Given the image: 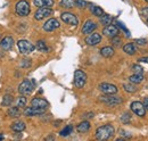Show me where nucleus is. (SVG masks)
Here are the masks:
<instances>
[{"instance_id": "f257e3e1", "label": "nucleus", "mask_w": 148, "mask_h": 141, "mask_svg": "<svg viewBox=\"0 0 148 141\" xmlns=\"http://www.w3.org/2000/svg\"><path fill=\"white\" fill-rule=\"evenodd\" d=\"M115 133V129L114 126L111 124H106V125H103V126H99L97 130H96V139L97 140H107L112 138Z\"/></svg>"}, {"instance_id": "f03ea898", "label": "nucleus", "mask_w": 148, "mask_h": 141, "mask_svg": "<svg viewBox=\"0 0 148 141\" xmlns=\"http://www.w3.org/2000/svg\"><path fill=\"white\" fill-rule=\"evenodd\" d=\"M99 101L105 104V105L110 106V107H114V106L121 105L123 100H122V98L113 96V94H104L99 98Z\"/></svg>"}, {"instance_id": "7ed1b4c3", "label": "nucleus", "mask_w": 148, "mask_h": 141, "mask_svg": "<svg viewBox=\"0 0 148 141\" xmlns=\"http://www.w3.org/2000/svg\"><path fill=\"white\" fill-rule=\"evenodd\" d=\"M15 12H16V14L18 16H21V17L27 16L30 14V12H31V8H30L29 2L26 0H21V1H18L16 3V6H15Z\"/></svg>"}, {"instance_id": "20e7f679", "label": "nucleus", "mask_w": 148, "mask_h": 141, "mask_svg": "<svg viewBox=\"0 0 148 141\" xmlns=\"http://www.w3.org/2000/svg\"><path fill=\"white\" fill-rule=\"evenodd\" d=\"M34 86H36V82L33 80H24L18 86V92L23 96L30 94L33 91Z\"/></svg>"}, {"instance_id": "39448f33", "label": "nucleus", "mask_w": 148, "mask_h": 141, "mask_svg": "<svg viewBox=\"0 0 148 141\" xmlns=\"http://www.w3.org/2000/svg\"><path fill=\"white\" fill-rule=\"evenodd\" d=\"M87 82V74L81 70L74 72V86L77 89H82Z\"/></svg>"}, {"instance_id": "423d86ee", "label": "nucleus", "mask_w": 148, "mask_h": 141, "mask_svg": "<svg viewBox=\"0 0 148 141\" xmlns=\"http://www.w3.org/2000/svg\"><path fill=\"white\" fill-rule=\"evenodd\" d=\"M17 47H18L19 53H23V55H29V53H33L36 49L34 44H32L27 40H19L17 42Z\"/></svg>"}, {"instance_id": "0eeeda50", "label": "nucleus", "mask_w": 148, "mask_h": 141, "mask_svg": "<svg viewBox=\"0 0 148 141\" xmlns=\"http://www.w3.org/2000/svg\"><path fill=\"white\" fill-rule=\"evenodd\" d=\"M130 108H131L132 113H134L139 117H144L146 115V108H145L144 104L140 103V101H133V103H131Z\"/></svg>"}, {"instance_id": "6e6552de", "label": "nucleus", "mask_w": 148, "mask_h": 141, "mask_svg": "<svg viewBox=\"0 0 148 141\" xmlns=\"http://www.w3.org/2000/svg\"><path fill=\"white\" fill-rule=\"evenodd\" d=\"M53 13H54L53 9L49 8V7H39L38 10L34 13V18L37 21H41L43 18H47L49 17V16H51Z\"/></svg>"}, {"instance_id": "1a4fd4ad", "label": "nucleus", "mask_w": 148, "mask_h": 141, "mask_svg": "<svg viewBox=\"0 0 148 141\" xmlns=\"http://www.w3.org/2000/svg\"><path fill=\"white\" fill-rule=\"evenodd\" d=\"M60 18L64 23L69 24V25H73V26H76L79 24V19L77 17L74 15L73 13H70V12H64L62 13L60 15Z\"/></svg>"}, {"instance_id": "9d476101", "label": "nucleus", "mask_w": 148, "mask_h": 141, "mask_svg": "<svg viewBox=\"0 0 148 141\" xmlns=\"http://www.w3.org/2000/svg\"><path fill=\"white\" fill-rule=\"evenodd\" d=\"M98 88L104 94H115V93H117V87L112 84V83H106V82L100 83Z\"/></svg>"}, {"instance_id": "9b49d317", "label": "nucleus", "mask_w": 148, "mask_h": 141, "mask_svg": "<svg viewBox=\"0 0 148 141\" xmlns=\"http://www.w3.org/2000/svg\"><path fill=\"white\" fill-rule=\"evenodd\" d=\"M14 46V39L12 36H5L0 41V50L1 51H9Z\"/></svg>"}, {"instance_id": "f8f14e48", "label": "nucleus", "mask_w": 148, "mask_h": 141, "mask_svg": "<svg viewBox=\"0 0 148 141\" xmlns=\"http://www.w3.org/2000/svg\"><path fill=\"white\" fill-rule=\"evenodd\" d=\"M59 22H58V19H56V18H49L45 24H43V30L46 31V32H53V31H55L56 29H58L59 27Z\"/></svg>"}, {"instance_id": "ddd939ff", "label": "nucleus", "mask_w": 148, "mask_h": 141, "mask_svg": "<svg viewBox=\"0 0 148 141\" xmlns=\"http://www.w3.org/2000/svg\"><path fill=\"white\" fill-rule=\"evenodd\" d=\"M120 33V30L116 25H113V24H110V25H106L103 30V34L107 38H113V36H116Z\"/></svg>"}, {"instance_id": "4468645a", "label": "nucleus", "mask_w": 148, "mask_h": 141, "mask_svg": "<svg viewBox=\"0 0 148 141\" xmlns=\"http://www.w3.org/2000/svg\"><path fill=\"white\" fill-rule=\"evenodd\" d=\"M96 29H97V23H95L91 19H88L83 24L81 32H82V34H90V33H92Z\"/></svg>"}, {"instance_id": "2eb2a0df", "label": "nucleus", "mask_w": 148, "mask_h": 141, "mask_svg": "<svg viewBox=\"0 0 148 141\" xmlns=\"http://www.w3.org/2000/svg\"><path fill=\"white\" fill-rule=\"evenodd\" d=\"M84 42L88 46H97V44H99L101 42V35L99 34V33H96V32L95 33H90L89 36L86 38Z\"/></svg>"}, {"instance_id": "dca6fc26", "label": "nucleus", "mask_w": 148, "mask_h": 141, "mask_svg": "<svg viewBox=\"0 0 148 141\" xmlns=\"http://www.w3.org/2000/svg\"><path fill=\"white\" fill-rule=\"evenodd\" d=\"M31 106L36 108H40V109H47L49 107V103L43 98H34L31 101Z\"/></svg>"}, {"instance_id": "f3484780", "label": "nucleus", "mask_w": 148, "mask_h": 141, "mask_svg": "<svg viewBox=\"0 0 148 141\" xmlns=\"http://www.w3.org/2000/svg\"><path fill=\"white\" fill-rule=\"evenodd\" d=\"M45 110L46 109H40V108H36V107L30 106V107H27V108L24 109V115L25 116H29V117L30 116H38V115L43 114Z\"/></svg>"}, {"instance_id": "a211bd4d", "label": "nucleus", "mask_w": 148, "mask_h": 141, "mask_svg": "<svg viewBox=\"0 0 148 141\" xmlns=\"http://www.w3.org/2000/svg\"><path fill=\"white\" fill-rule=\"evenodd\" d=\"M34 6L39 7H49L51 8L54 6V0H33Z\"/></svg>"}, {"instance_id": "6ab92c4d", "label": "nucleus", "mask_w": 148, "mask_h": 141, "mask_svg": "<svg viewBox=\"0 0 148 141\" xmlns=\"http://www.w3.org/2000/svg\"><path fill=\"white\" fill-rule=\"evenodd\" d=\"M123 51L127 53V55H129V56L134 55V53H137V47H136V43H132V42L127 43L125 46H123Z\"/></svg>"}, {"instance_id": "aec40b11", "label": "nucleus", "mask_w": 148, "mask_h": 141, "mask_svg": "<svg viewBox=\"0 0 148 141\" xmlns=\"http://www.w3.org/2000/svg\"><path fill=\"white\" fill-rule=\"evenodd\" d=\"M90 126L91 125L89 123V121H83V122H81L76 126V131L79 133H86V132H88L90 130Z\"/></svg>"}, {"instance_id": "412c9836", "label": "nucleus", "mask_w": 148, "mask_h": 141, "mask_svg": "<svg viewBox=\"0 0 148 141\" xmlns=\"http://www.w3.org/2000/svg\"><path fill=\"white\" fill-rule=\"evenodd\" d=\"M100 55L105 58H111L114 55V48L113 47H103L100 49Z\"/></svg>"}, {"instance_id": "4be33fe9", "label": "nucleus", "mask_w": 148, "mask_h": 141, "mask_svg": "<svg viewBox=\"0 0 148 141\" xmlns=\"http://www.w3.org/2000/svg\"><path fill=\"white\" fill-rule=\"evenodd\" d=\"M129 80H130V82L133 83V84H139V83H141L143 80H144V74H137V73H134L133 75L130 76Z\"/></svg>"}, {"instance_id": "5701e85b", "label": "nucleus", "mask_w": 148, "mask_h": 141, "mask_svg": "<svg viewBox=\"0 0 148 141\" xmlns=\"http://www.w3.org/2000/svg\"><path fill=\"white\" fill-rule=\"evenodd\" d=\"M10 127L14 132H22V131L25 130V123L22 122V121H18V122H15V123L12 124Z\"/></svg>"}, {"instance_id": "b1692460", "label": "nucleus", "mask_w": 148, "mask_h": 141, "mask_svg": "<svg viewBox=\"0 0 148 141\" xmlns=\"http://www.w3.org/2000/svg\"><path fill=\"white\" fill-rule=\"evenodd\" d=\"M90 12H91L92 15L97 16V17H100V16H103V15L105 14L104 10H103L99 6H95V5H91V6H90Z\"/></svg>"}, {"instance_id": "393cba45", "label": "nucleus", "mask_w": 148, "mask_h": 141, "mask_svg": "<svg viewBox=\"0 0 148 141\" xmlns=\"http://www.w3.org/2000/svg\"><path fill=\"white\" fill-rule=\"evenodd\" d=\"M7 113L10 117H14V118H17L21 116V110H19V107H17V106L16 107H10Z\"/></svg>"}, {"instance_id": "a878e982", "label": "nucleus", "mask_w": 148, "mask_h": 141, "mask_svg": "<svg viewBox=\"0 0 148 141\" xmlns=\"http://www.w3.org/2000/svg\"><path fill=\"white\" fill-rule=\"evenodd\" d=\"M113 21V17L111 15H107V14H104L103 16H100V24H103L104 26L106 25H110Z\"/></svg>"}, {"instance_id": "bb28decb", "label": "nucleus", "mask_w": 148, "mask_h": 141, "mask_svg": "<svg viewBox=\"0 0 148 141\" xmlns=\"http://www.w3.org/2000/svg\"><path fill=\"white\" fill-rule=\"evenodd\" d=\"M72 131H73V126H72V125H67V126H65V127L59 132V136H60V137H67V136H70V134L72 133Z\"/></svg>"}, {"instance_id": "cd10ccee", "label": "nucleus", "mask_w": 148, "mask_h": 141, "mask_svg": "<svg viewBox=\"0 0 148 141\" xmlns=\"http://www.w3.org/2000/svg\"><path fill=\"white\" fill-rule=\"evenodd\" d=\"M36 48H37L38 50L42 51V53H47V51H48V48H47L46 42H45L43 40H39V41H38L37 44H36Z\"/></svg>"}, {"instance_id": "c85d7f7f", "label": "nucleus", "mask_w": 148, "mask_h": 141, "mask_svg": "<svg viewBox=\"0 0 148 141\" xmlns=\"http://www.w3.org/2000/svg\"><path fill=\"white\" fill-rule=\"evenodd\" d=\"M76 0H60V6L63 8H72L75 6Z\"/></svg>"}, {"instance_id": "c756f323", "label": "nucleus", "mask_w": 148, "mask_h": 141, "mask_svg": "<svg viewBox=\"0 0 148 141\" xmlns=\"http://www.w3.org/2000/svg\"><path fill=\"white\" fill-rule=\"evenodd\" d=\"M123 89H124V91L130 92V93H133V92H136V91H137V88L134 87V84H133V83H127V84H123Z\"/></svg>"}, {"instance_id": "7c9ffc66", "label": "nucleus", "mask_w": 148, "mask_h": 141, "mask_svg": "<svg viewBox=\"0 0 148 141\" xmlns=\"http://www.w3.org/2000/svg\"><path fill=\"white\" fill-rule=\"evenodd\" d=\"M13 100H14V98H13L12 96L6 94V96L3 97V99H2V106H10L13 104Z\"/></svg>"}, {"instance_id": "2f4dec72", "label": "nucleus", "mask_w": 148, "mask_h": 141, "mask_svg": "<svg viewBox=\"0 0 148 141\" xmlns=\"http://www.w3.org/2000/svg\"><path fill=\"white\" fill-rule=\"evenodd\" d=\"M16 106L19 107V108H23V107L26 106V98L23 94H21V97H18V99L16 101Z\"/></svg>"}, {"instance_id": "473e14b6", "label": "nucleus", "mask_w": 148, "mask_h": 141, "mask_svg": "<svg viewBox=\"0 0 148 141\" xmlns=\"http://www.w3.org/2000/svg\"><path fill=\"white\" fill-rule=\"evenodd\" d=\"M121 122L123 124H129L130 122H131V115H130L129 113L122 114V116H121Z\"/></svg>"}, {"instance_id": "72a5a7b5", "label": "nucleus", "mask_w": 148, "mask_h": 141, "mask_svg": "<svg viewBox=\"0 0 148 141\" xmlns=\"http://www.w3.org/2000/svg\"><path fill=\"white\" fill-rule=\"evenodd\" d=\"M111 42L113 46H115V47H120L121 46V42H122V39L120 38V36H113V38H111Z\"/></svg>"}, {"instance_id": "f704fd0d", "label": "nucleus", "mask_w": 148, "mask_h": 141, "mask_svg": "<svg viewBox=\"0 0 148 141\" xmlns=\"http://www.w3.org/2000/svg\"><path fill=\"white\" fill-rule=\"evenodd\" d=\"M75 6L77 8H80V9H83V8H86L88 6V2L86 0H76L75 1Z\"/></svg>"}, {"instance_id": "c9c22d12", "label": "nucleus", "mask_w": 148, "mask_h": 141, "mask_svg": "<svg viewBox=\"0 0 148 141\" xmlns=\"http://www.w3.org/2000/svg\"><path fill=\"white\" fill-rule=\"evenodd\" d=\"M132 70L134 72V73H137V74H144V68L140 66V65H138V64H136V65H132Z\"/></svg>"}, {"instance_id": "e433bc0d", "label": "nucleus", "mask_w": 148, "mask_h": 141, "mask_svg": "<svg viewBox=\"0 0 148 141\" xmlns=\"http://www.w3.org/2000/svg\"><path fill=\"white\" fill-rule=\"evenodd\" d=\"M146 39H136L134 40V43L138 44V46H145L146 44Z\"/></svg>"}, {"instance_id": "4c0bfd02", "label": "nucleus", "mask_w": 148, "mask_h": 141, "mask_svg": "<svg viewBox=\"0 0 148 141\" xmlns=\"http://www.w3.org/2000/svg\"><path fill=\"white\" fill-rule=\"evenodd\" d=\"M116 24H117V26H120V27H121V29H122V30H124V31H125V32H127V35H128V36H130V34H129V31H128V30H127V27H125V26H124V25H123V24H122V23H121V22H117V23H116Z\"/></svg>"}, {"instance_id": "58836bf2", "label": "nucleus", "mask_w": 148, "mask_h": 141, "mask_svg": "<svg viewBox=\"0 0 148 141\" xmlns=\"http://www.w3.org/2000/svg\"><path fill=\"white\" fill-rule=\"evenodd\" d=\"M30 62H29V59H24V62L23 63H21V66L22 67H26V66H30Z\"/></svg>"}, {"instance_id": "ea45409f", "label": "nucleus", "mask_w": 148, "mask_h": 141, "mask_svg": "<svg viewBox=\"0 0 148 141\" xmlns=\"http://www.w3.org/2000/svg\"><path fill=\"white\" fill-rule=\"evenodd\" d=\"M143 104H144V106H145L146 110L148 112V97H146V98L144 99V103H143Z\"/></svg>"}, {"instance_id": "a19ab883", "label": "nucleus", "mask_w": 148, "mask_h": 141, "mask_svg": "<svg viewBox=\"0 0 148 141\" xmlns=\"http://www.w3.org/2000/svg\"><path fill=\"white\" fill-rule=\"evenodd\" d=\"M139 62H141V63H147L148 64V57H143V58H140Z\"/></svg>"}, {"instance_id": "79ce46f5", "label": "nucleus", "mask_w": 148, "mask_h": 141, "mask_svg": "<svg viewBox=\"0 0 148 141\" xmlns=\"http://www.w3.org/2000/svg\"><path fill=\"white\" fill-rule=\"evenodd\" d=\"M141 13H143V15H144V16H148V7H147V8H145V9H144Z\"/></svg>"}, {"instance_id": "37998d69", "label": "nucleus", "mask_w": 148, "mask_h": 141, "mask_svg": "<svg viewBox=\"0 0 148 141\" xmlns=\"http://www.w3.org/2000/svg\"><path fill=\"white\" fill-rule=\"evenodd\" d=\"M84 118L86 117H93V113H89V114H84V116H83Z\"/></svg>"}, {"instance_id": "c03bdc74", "label": "nucleus", "mask_w": 148, "mask_h": 141, "mask_svg": "<svg viewBox=\"0 0 148 141\" xmlns=\"http://www.w3.org/2000/svg\"><path fill=\"white\" fill-rule=\"evenodd\" d=\"M0 140H3V136L2 134H0Z\"/></svg>"}, {"instance_id": "a18cd8bd", "label": "nucleus", "mask_w": 148, "mask_h": 141, "mask_svg": "<svg viewBox=\"0 0 148 141\" xmlns=\"http://www.w3.org/2000/svg\"><path fill=\"white\" fill-rule=\"evenodd\" d=\"M145 1H146V2H148V0H145Z\"/></svg>"}, {"instance_id": "49530a36", "label": "nucleus", "mask_w": 148, "mask_h": 141, "mask_svg": "<svg viewBox=\"0 0 148 141\" xmlns=\"http://www.w3.org/2000/svg\"><path fill=\"white\" fill-rule=\"evenodd\" d=\"M147 24H148V18H147Z\"/></svg>"}]
</instances>
